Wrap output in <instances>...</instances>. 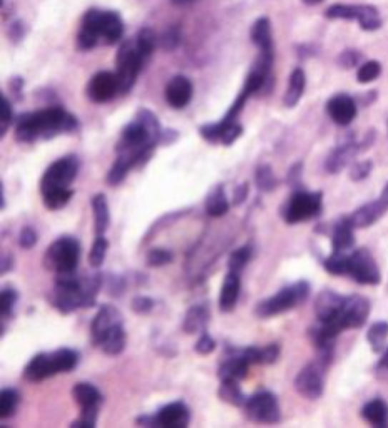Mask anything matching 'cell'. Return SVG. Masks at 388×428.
Here are the masks:
<instances>
[{
  "instance_id": "obj_1",
  "label": "cell",
  "mask_w": 388,
  "mask_h": 428,
  "mask_svg": "<svg viewBox=\"0 0 388 428\" xmlns=\"http://www.w3.org/2000/svg\"><path fill=\"white\" fill-rule=\"evenodd\" d=\"M77 129V119L62 107L54 106L37 113H26L17 119V143L32 144L37 139H52L59 134H69Z\"/></svg>"
},
{
  "instance_id": "obj_2",
  "label": "cell",
  "mask_w": 388,
  "mask_h": 428,
  "mask_svg": "<svg viewBox=\"0 0 388 428\" xmlns=\"http://www.w3.org/2000/svg\"><path fill=\"white\" fill-rule=\"evenodd\" d=\"M102 288V276L91 275L81 278L76 273L57 275L56 286L51 295V303L59 313L71 315L81 308H91Z\"/></svg>"
},
{
  "instance_id": "obj_3",
  "label": "cell",
  "mask_w": 388,
  "mask_h": 428,
  "mask_svg": "<svg viewBox=\"0 0 388 428\" xmlns=\"http://www.w3.org/2000/svg\"><path fill=\"white\" fill-rule=\"evenodd\" d=\"M122 34H124V24H122L119 14L92 9L82 19L79 36H77V47L81 51H91L101 41L111 46L119 41Z\"/></svg>"
},
{
  "instance_id": "obj_4",
  "label": "cell",
  "mask_w": 388,
  "mask_h": 428,
  "mask_svg": "<svg viewBox=\"0 0 388 428\" xmlns=\"http://www.w3.org/2000/svg\"><path fill=\"white\" fill-rule=\"evenodd\" d=\"M308 296H309L308 281H298V283L279 290L277 295L272 296V298L259 301V303L254 306V315L262 320L273 318V316L283 315L289 310H294L297 306L304 303V301L308 300Z\"/></svg>"
},
{
  "instance_id": "obj_5",
  "label": "cell",
  "mask_w": 388,
  "mask_h": 428,
  "mask_svg": "<svg viewBox=\"0 0 388 428\" xmlns=\"http://www.w3.org/2000/svg\"><path fill=\"white\" fill-rule=\"evenodd\" d=\"M79 241L72 236H61L46 250L44 266H46V270L54 271L56 275L76 273L77 265H79Z\"/></svg>"
},
{
  "instance_id": "obj_6",
  "label": "cell",
  "mask_w": 388,
  "mask_h": 428,
  "mask_svg": "<svg viewBox=\"0 0 388 428\" xmlns=\"http://www.w3.org/2000/svg\"><path fill=\"white\" fill-rule=\"evenodd\" d=\"M77 173H79V159L76 156H64V158L54 160L41 179V194L44 196L49 193L71 189Z\"/></svg>"
},
{
  "instance_id": "obj_7",
  "label": "cell",
  "mask_w": 388,
  "mask_h": 428,
  "mask_svg": "<svg viewBox=\"0 0 388 428\" xmlns=\"http://www.w3.org/2000/svg\"><path fill=\"white\" fill-rule=\"evenodd\" d=\"M323 209V194L294 191L293 196L284 204L282 216L287 225H298V223L309 221L317 218Z\"/></svg>"
},
{
  "instance_id": "obj_8",
  "label": "cell",
  "mask_w": 388,
  "mask_h": 428,
  "mask_svg": "<svg viewBox=\"0 0 388 428\" xmlns=\"http://www.w3.org/2000/svg\"><path fill=\"white\" fill-rule=\"evenodd\" d=\"M144 62L146 61L142 59L139 51H137L134 41L124 42L119 47V52H117L116 57V76L117 82H119V94H127L134 87Z\"/></svg>"
},
{
  "instance_id": "obj_9",
  "label": "cell",
  "mask_w": 388,
  "mask_h": 428,
  "mask_svg": "<svg viewBox=\"0 0 388 428\" xmlns=\"http://www.w3.org/2000/svg\"><path fill=\"white\" fill-rule=\"evenodd\" d=\"M244 415L248 420L259 425H274L282 420V410H279L278 398L272 392H258L252 395L244 403Z\"/></svg>"
},
{
  "instance_id": "obj_10",
  "label": "cell",
  "mask_w": 388,
  "mask_h": 428,
  "mask_svg": "<svg viewBox=\"0 0 388 428\" xmlns=\"http://www.w3.org/2000/svg\"><path fill=\"white\" fill-rule=\"evenodd\" d=\"M345 276H350L352 280H355L360 285H378L382 281L375 258L372 256V253L367 248H360V250H355L348 255Z\"/></svg>"
},
{
  "instance_id": "obj_11",
  "label": "cell",
  "mask_w": 388,
  "mask_h": 428,
  "mask_svg": "<svg viewBox=\"0 0 388 428\" xmlns=\"http://www.w3.org/2000/svg\"><path fill=\"white\" fill-rule=\"evenodd\" d=\"M325 370L327 365L320 360L304 365L294 380V388L299 395L308 400H318L325 390Z\"/></svg>"
},
{
  "instance_id": "obj_12",
  "label": "cell",
  "mask_w": 388,
  "mask_h": 428,
  "mask_svg": "<svg viewBox=\"0 0 388 428\" xmlns=\"http://www.w3.org/2000/svg\"><path fill=\"white\" fill-rule=\"evenodd\" d=\"M330 19H347V21H358L362 29L365 31H377L382 26V19L378 11L372 6H347V4H337L325 12Z\"/></svg>"
},
{
  "instance_id": "obj_13",
  "label": "cell",
  "mask_w": 388,
  "mask_h": 428,
  "mask_svg": "<svg viewBox=\"0 0 388 428\" xmlns=\"http://www.w3.org/2000/svg\"><path fill=\"white\" fill-rule=\"evenodd\" d=\"M116 94H119V82L112 72H97L87 84V97L96 104H104Z\"/></svg>"
},
{
  "instance_id": "obj_14",
  "label": "cell",
  "mask_w": 388,
  "mask_h": 428,
  "mask_svg": "<svg viewBox=\"0 0 388 428\" xmlns=\"http://www.w3.org/2000/svg\"><path fill=\"white\" fill-rule=\"evenodd\" d=\"M117 325H124V316H122L121 311L112 305H102L91 323L92 343L97 347L101 338L104 337L111 328L117 327Z\"/></svg>"
},
{
  "instance_id": "obj_15",
  "label": "cell",
  "mask_w": 388,
  "mask_h": 428,
  "mask_svg": "<svg viewBox=\"0 0 388 428\" xmlns=\"http://www.w3.org/2000/svg\"><path fill=\"white\" fill-rule=\"evenodd\" d=\"M387 211H388V204L385 203V199L378 198L375 201L363 204V206L355 209L352 214H348L347 218L355 230H363V228L375 225V223L380 220Z\"/></svg>"
},
{
  "instance_id": "obj_16",
  "label": "cell",
  "mask_w": 388,
  "mask_h": 428,
  "mask_svg": "<svg viewBox=\"0 0 388 428\" xmlns=\"http://www.w3.org/2000/svg\"><path fill=\"white\" fill-rule=\"evenodd\" d=\"M156 427L163 428H186L189 425L191 412L184 402H173L164 405L154 415Z\"/></svg>"
},
{
  "instance_id": "obj_17",
  "label": "cell",
  "mask_w": 388,
  "mask_h": 428,
  "mask_svg": "<svg viewBox=\"0 0 388 428\" xmlns=\"http://www.w3.org/2000/svg\"><path fill=\"white\" fill-rule=\"evenodd\" d=\"M358 153H362L360 143L355 141L353 136H350V138L343 141L340 146H337V148L330 153V156L327 158V163H325L327 171L330 174L340 173L342 169H345L348 166V163H350Z\"/></svg>"
},
{
  "instance_id": "obj_18",
  "label": "cell",
  "mask_w": 388,
  "mask_h": 428,
  "mask_svg": "<svg viewBox=\"0 0 388 428\" xmlns=\"http://www.w3.org/2000/svg\"><path fill=\"white\" fill-rule=\"evenodd\" d=\"M357 102L347 94H337L327 102V113L338 126H348L357 118Z\"/></svg>"
},
{
  "instance_id": "obj_19",
  "label": "cell",
  "mask_w": 388,
  "mask_h": 428,
  "mask_svg": "<svg viewBox=\"0 0 388 428\" xmlns=\"http://www.w3.org/2000/svg\"><path fill=\"white\" fill-rule=\"evenodd\" d=\"M226 353L229 355L224 362H221L219 368H218V377L219 380H237L242 382L247 378L248 370L252 365L248 363V360L242 357L238 353L237 348H228Z\"/></svg>"
},
{
  "instance_id": "obj_20",
  "label": "cell",
  "mask_w": 388,
  "mask_h": 428,
  "mask_svg": "<svg viewBox=\"0 0 388 428\" xmlns=\"http://www.w3.org/2000/svg\"><path fill=\"white\" fill-rule=\"evenodd\" d=\"M166 102L173 109H183L193 99V84L188 77L174 76L166 86Z\"/></svg>"
},
{
  "instance_id": "obj_21",
  "label": "cell",
  "mask_w": 388,
  "mask_h": 428,
  "mask_svg": "<svg viewBox=\"0 0 388 428\" xmlns=\"http://www.w3.org/2000/svg\"><path fill=\"white\" fill-rule=\"evenodd\" d=\"M57 373L59 372H57L56 362H54V355L39 353L27 363L26 370H24V378L31 383H39L46 380V378L54 377V374Z\"/></svg>"
},
{
  "instance_id": "obj_22",
  "label": "cell",
  "mask_w": 388,
  "mask_h": 428,
  "mask_svg": "<svg viewBox=\"0 0 388 428\" xmlns=\"http://www.w3.org/2000/svg\"><path fill=\"white\" fill-rule=\"evenodd\" d=\"M345 296L338 295L337 291L325 290L317 296L315 301V313L320 323H328V321L335 320L338 311L342 310Z\"/></svg>"
},
{
  "instance_id": "obj_23",
  "label": "cell",
  "mask_w": 388,
  "mask_h": 428,
  "mask_svg": "<svg viewBox=\"0 0 388 428\" xmlns=\"http://www.w3.org/2000/svg\"><path fill=\"white\" fill-rule=\"evenodd\" d=\"M239 273L234 271H228L223 280V286L219 291V310L223 313H229L234 310V306L238 303L239 290H242V278Z\"/></svg>"
},
{
  "instance_id": "obj_24",
  "label": "cell",
  "mask_w": 388,
  "mask_h": 428,
  "mask_svg": "<svg viewBox=\"0 0 388 428\" xmlns=\"http://www.w3.org/2000/svg\"><path fill=\"white\" fill-rule=\"evenodd\" d=\"M355 228L348 221V218H340L332 228V248L333 251L347 253L352 250L355 245V235H353Z\"/></svg>"
},
{
  "instance_id": "obj_25",
  "label": "cell",
  "mask_w": 388,
  "mask_h": 428,
  "mask_svg": "<svg viewBox=\"0 0 388 428\" xmlns=\"http://www.w3.org/2000/svg\"><path fill=\"white\" fill-rule=\"evenodd\" d=\"M209 323V311L204 305H194L186 311L183 320V330L184 333L194 335L206 332V327Z\"/></svg>"
},
{
  "instance_id": "obj_26",
  "label": "cell",
  "mask_w": 388,
  "mask_h": 428,
  "mask_svg": "<svg viewBox=\"0 0 388 428\" xmlns=\"http://www.w3.org/2000/svg\"><path fill=\"white\" fill-rule=\"evenodd\" d=\"M126 342H127V337H126L124 325H117V327L111 328L109 332L101 338V342L97 343V347H99L106 355H109V357H117V355L124 352Z\"/></svg>"
},
{
  "instance_id": "obj_27",
  "label": "cell",
  "mask_w": 388,
  "mask_h": 428,
  "mask_svg": "<svg viewBox=\"0 0 388 428\" xmlns=\"http://www.w3.org/2000/svg\"><path fill=\"white\" fill-rule=\"evenodd\" d=\"M72 398L74 402L79 405L81 410H86V408H94L102 405V395L101 392L97 390L94 385L91 383H77L72 388Z\"/></svg>"
},
{
  "instance_id": "obj_28",
  "label": "cell",
  "mask_w": 388,
  "mask_h": 428,
  "mask_svg": "<svg viewBox=\"0 0 388 428\" xmlns=\"http://www.w3.org/2000/svg\"><path fill=\"white\" fill-rule=\"evenodd\" d=\"M92 206V213H94V231L96 236L104 235L107 231V228L111 225V211H109V204H107V198L106 194H96L91 201Z\"/></svg>"
},
{
  "instance_id": "obj_29",
  "label": "cell",
  "mask_w": 388,
  "mask_h": 428,
  "mask_svg": "<svg viewBox=\"0 0 388 428\" xmlns=\"http://www.w3.org/2000/svg\"><path fill=\"white\" fill-rule=\"evenodd\" d=\"M362 417L373 427L387 428L388 427V407L380 398H373L365 403L362 408Z\"/></svg>"
},
{
  "instance_id": "obj_30",
  "label": "cell",
  "mask_w": 388,
  "mask_h": 428,
  "mask_svg": "<svg viewBox=\"0 0 388 428\" xmlns=\"http://www.w3.org/2000/svg\"><path fill=\"white\" fill-rule=\"evenodd\" d=\"M304 87H307V76H304L303 69H294L289 76L288 89L284 92V106L287 107H294L302 99L304 94Z\"/></svg>"
},
{
  "instance_id": "obj_31",
  "label": "cell",
  "mask_w": 388,
  "mask_h": 428,
  "mask_svg": "<svg viewBox=\"0 0 388 428\" xmlns=\"http://www.w3.org/2000/svg\"><path fill=\"white\" fill-rule=\"evenodd\" d=\"M229 211V201L224 194V186L218 184L211 189L206 198V214L211 218H221Z\"/></svg>"
},
{
  "instance_id": "obj_32",
  "label": "cell",
  "mask_w": 388,
  "mask_h": 428,
  "mask_svg": "<svg viewBox=\"0 0 388 428\" xmlns=\"http://www.w3.org/2000/svg\"><path fill=\"white\" fill-rule=\"evenodd\" d=\"M238 383L239 382L237 380H221V385L218 388L219 400L228 403L231 407H244L248 398L244 397Z\"/></svg>"
},
{
  "instance_id": "obj_33",
  "label": "cell",
  "mask_w": 388,
  "mask_h": 428,
  "mask_svg": "<svg viewBox=\"0 0 388 428\" xmlns=\"http://www.w3.org/2000/svg\"><path fill=\"white\" fill-rule=\"evenodd\" d=\"M252 41L259 51H273L272 24L267 17L258 19L252 29Z\"/></svg>"
},
{
  "instance_id": "obj_34",
  "label": "cell",
  "mask_w": 388,
  "mask_h": 428,
  "mask_svg": "<svg viewBox=\"0 0 388 428\" xmlns=\"http://www.w3.org/2000/svg\"><path fill=\"white\" fill-rule=\"evenodd\" d=\"M132 168L136 166L129 156L116 154L114 164H112L109 173H107V178H106L107 184H109V186H119V184L127 178V174H129Z\"/></svg>"
},
{
  "instance_id": "obj_35",
  "label": "cell",
  "mask_w": 388,
  "mask_h": 428,
  "mask_svg": "<svg viewBox=\"0 0 388 428\" xmlns=\"http://www.w3.org/2000/svg\"><path fill=\"white\" fill-rule=\"evenodd\" d=\"M387 338H388V321H377V323L372 325L367 333L368 343H370V347L375 353H380L385 350Z\"/></svg>"
},
{
  "instance_id": "obj_36",
  "label": "cell",
  "mask_w": 388,
  "mask_h": 428,
  "mask_svg": "<svg viewBox=\"0 0 388 428\" xmlns=\"http://www.w3.org/2000/svg\"><path fill=\"white\" fill-rule=\"evenodd\" d=\"M54 362H56L59 373H69L79 363V355L71 348H59L56 352H52Z\"/></svg>"
},
{
  "instance_id": "obj_37",
  "label": "cell",
  "mask_w": 388,
  "mask_h": 428,
  "mask_svg": "<svg viewBox=\"0 0 388 428\" xmlns=\"http://www.w3.org/2000/svg\"><path fill=\"white\" fill-rule=\"evenodd\" d=\"M19 300V293L14 288H4L0 293V313H2V335L6 333V323L12 318L14 308Z\"/></svg>"
},
{
  "instance_id": "obj_38",
  "label": "cell",
  "mask_w": 388,
  "mask_h": 428,
  "mask_svg": "<svg viewBox=\"0 0 388 428\" xmlns=\"http://www.w3.org/2000/svg\"><path fill=\"white\" fill-rule=\"evenodd\" d=\"M19 402H21V395H19L16 388H4L0 392V417H12L17 410Z\"/></svg>"
},
{
  "instance_id": "obj_39",
  "label": "cell",
  "mask_w": 388,
  "mask_h": 428,
  "mask_svg": "<svg viewBox=\"0 0 388 428\" xmlns=\"http://www.w3.org/2000/svg\"><path fill=\"white\" fill-rule=\"evenodd\" d=\"M254 183H257L259 191L263 193H272L278 186V179L274 176L272 166H268V164L258 166L257 173H254Z\"/></svg>"
},
{
  "instance_id": "obj_40",
  "label": "cell",
  "mask_w": 388,
  "mask_h": 428,
  "mask_svg": "<svg viewBox=\"0 0 388 428\" xmlns=\"http://www.w3.org/2000/svg\"><path fill=\"white\" fill-rule=\"evenodd\" d=\"M134 42L137 51H139V54L142 56V59L147 61L156 49V34L152 32L151 29H141Z\"/></svg>"
},
{
  "instance_id": "obj_41",
  "label": "cell",
  "mask_w": 388,
  "mask_h": 428,
  "mask_svg": "<svg viewBox=\"0 0 388 428\" xmlns=\"http://www.w3.org/2000/svg\"><path fill=\"white\" fill-rule=\"evenodd\" d=\"M107 250H109V241L106 240L104 235L96 236V240H94V243H92V248L89 251V265H91V268L97 270V268H101L102 265H104Z\"/></svg>"
},
{
  "instance_id": "obj_42",
  "label": "cell",
  "mask_w": 388,
  "mask_h": 428,
  "mask_svg": "<svg viewBox=\"0 0 388 428\" xmlns=\"http://www.w3.org/2000/svg\"><path fill=\"white\" fill-rule=\"evenodd\" d=\"M249 260H252V248L249 246L238 248V250H234L229 255L228 271H234V273L242 275V271L247 268Z\"/></svg>"
},
{
  "instance_id": "obj_43",
  "label": "cell",
  "mask_w": 388,
  "mask_h": 428,
  "mask_svg": "<svg viewBox=\"0 0 388 428\" xmlns=\"http://www.w3.org/2000/svg\"><path fill=\"white\" fill-rule=\"evenodd\" d=\"M72 196H74L72 189H66V191L44 194L42 201H44V206H46L49 211H57V209H62L64 206H67V203L71 201Z\"/></svg>"
},
{
  "instance_id": "obj_44",
  "label": "cell",
  "mask_w": 388,
  "mask_h": 428,
  "mask_svg": "<svg viewBox=\"0 0 388 428\" xmlns=\"http://www.w3.org/2000/svg\"><path fill=\"white\" fill-rule=\"evenodd\" d=\"M347 258H348V253L333 251V255H330V258H327V260L323 261V266H325V270L330 275L345 276V273H347Z\"/></svg>"
},
{
  "instance_id": "obj_45",
  "label": "cell",
  "mask_w": 388,
  "mask_h": 428,
  "mask_svg": "<svg viewBox=\"0 0 388 428\" xmlns=\"http://www.w3.org/2000/svg\"><path fill=\"white\" fill-rule=\"evenodd\" d=\"M382 74V66L377 61H368L365 64L360 66V69L357 72V79L360 84H368L378 79V76Z\"/></svg>"
},
{
  "instance_id": "obj_46",
  "label": "cell",
  "mask_w": 388,
  "mask_h": 428,
  "mask_svg": "<svg viewBox=\"0 0 388 428\" xmlns=\"http://www.w3.org/2000/svg\"><path fill=\"white\" fill-rule=\"evenodd\" d=\"M173 253L169 250H164V248H152V250L147 253L146 256V263L147 266L151 268H161L169 265L173 261Z\"/></svg>"
},
{
  "instance_id": "obj_47",
  "label": "cell",
  "mask_w": 388,
  "mask_h": 428,
  "mask_svg": "<svg viewBox=\"0 0 388 428\" xmlns=\"http://www.w3.org/2000/svg\"><path fill=\"white\" fill-rule=\"evenodd\" d=\"M243 134V126L238 124L237 121L234 123H229L226 126L223 134H221V143L223 146H231L233 143H237V141L242 138Z\"/></svg>"
},
{
  "instance_id": "obj_48",
  "label": "cell",
  "mask_w": 388,
  "mask_h": 428,
  "mask_svg": "<svg viewBox=\"0 0 388 428\" xmlns=\"http://www.w3.org/2000/svg\"><path fill=\"white\" fill-rule=\"evenodd\" d=\"M373 169V163L372 160H358V163H355L350 169V179L352 181H363V179H367L368 176H370Z\"/></svg>"
},
{
  "instance_id": "obj_49",
  "label": "cell",
  "mask_w": 388,
  "mask_h": 428,
  "mask_svg": "<svg viewBox=\"0 0 388 428\" xmlns=\"http://www.w3.org/2000/svg\"><path fill=\"white\" fill-rule=\"evenodd\" d=\"M0 102H2V116H0V136H6L9 131V126L12 123V107L11 101L6 96H0Z\"/></svg>"
},
{
  "instance_id": "obj_50",
  "label": "cell",
  "mask_w": 388,
  "mask_h": 428,
  "mask_svg": "<svg viewBox=\"0 0 388 428\" xmlns=\"http://www.w3.org/2000/svg\"><path fill=\"white\" fill-rule=\"evenodd\" d=\"M37 233L34 230L32 226H24L21 230V235H19V246L22 248V250H32L34 246L37 245Z\"/></svg>"
},
{
  "instance_id": "obj_51",
  "label": "cell",
  "mask_w": 388,
  "mask_h": 428,
  "mask_svg": "<svg viewBox=\"0 0 388 428\" xmlns=\"http://www.w3.org/2000/svg\"><path fill=\"white\" fill-rule=\"evenodd\" d=\"M214 348H216V342L209 337L208 332L201 333L199 340L194 345V352L198 355H203V357H206V355H209V353H213Z\"/></svg>"
},
{
  "instance_id": "obj_52",
  "label": "cell",
  "mask_w": 388,
  "mask_h": 428,
  "mask_svg": "<svg viewBox=\"0 0 388 428\" xmlns=\"http://www.w3.org/2000/svg\"><path fill=\"white\" fill-rule=\"evenodd\" d=\"M131 308L137 315H147V313H151L152 308H154V300H151L149 296L139 295L132 300Z\"/></svg>"
},
{
  "instance_id": "obj_53",
  "label": "cell",
  "mask_w": 388,
  "mask_h": 428,
  "mask_svg": "<svg viewBox=\"0 0 388 428\" xmlns=\"http://www.w3.org/2000/svg\"><path fill=\"white\" fill-rule=\"evenodd\" d=\"M279 357V345L269 343L267 347H262V365H273Z\"/></svg>"
},
{
  "instance_id": "obj_54",
  "label": "cell",
  "mask_w": 388,
  "mask_h": 428,
  "mask_svg": "<svg viewBox=\"0 0 388 428\" xmlns=\"http://www.w3.org/2000/svg\"><path fill=\"white\" fill-rule=\"evenodd\" d=\"M362 59V54L357 51H345L340 56V59H338V64H340L343 69H352V67H355L358 62Z\"/></svg>"
},
{
  "instance_id": "obj_55",
  "label": "cell",
  "mask_w": 388,
  "mask_h": 428,
  "mask_svg": "<svg viewBox=\"0 0 388 428\" xmlns=\"http://www.w3.org/2000/svg\"><path fill=\"white\" fill-rule=\"evenodd\" d=\"M179 44V34L176 29H169L168 32L163 36V47L166 51H173V49L178 47Z\"/></svg>"
},
{
  "instance_id": "obj_56",
  "label": "cell",
  "mask_w": 388,
  "mask_h": 428,
  "mask_svg": "<svg viewBox=\"0 0 388 428\" xmlns=\"http://www.w3.org/2000/svg\"><path fill=\"white\" fill-rule=\"evenodd\" d=\"M248 193H249V184L248 183H243L242 186H238L237 191H234V196H233L234 206H242V204L247 201Z\"/></svg>"
},
{
  "instance_id": "obj_57",
  "label": "cell",
  "mask_w": 388,
  "mask_h": 428,
  "mask_svg": "<svg viewBox=\"0 0 388 428\" xmlns=\"http://www.w3.org/2000/svg\"><path fill=\"white\" fill-rule=\"evenodd\" d=\"M302 169H303L302 163L294 164V166L292 169H289V173H288V183L292 184V186H298V184H299V178H302Z\"/></svg>"
},
{
  "instance_id": "obj_58",
  "label": "cell",
  "mask_w": 388,
  "mask_h": 428,
  "mask_svg": "<svg viewBox=\"0 0 388 428\" xmlns=\"http://www.w3.org/2000/svg\"><path fill=\"white\" fill-rule=\"evenodd\" d=\"M178 139V131H173V129H168L161 133V139H159V144L164 146V144H171L174 143V141Z\"/></svg>"
},
{
  "instance_id": "obj_59",
  "label": "cell",
  "mask_w": 388,
  "mask_h": 428,
  "mask_svg": "<svg viewBox=\"0 0 388 428\" xmlns=\"http://www.w3.org/2000/svg\"><path fill=\"white\" fill-rule=\"evenodd\" d=\"M12 268H14L12 255H7V253H4V255H2V270H0V273L6 275L7 271H12Z\"/></svg>"
},
{
  "instance_id": "obj_60",
  "label": "cell",
  "mask_w": 388,
  "mask_h": 428,
  "mask_svg": "<svg viewBox=\"0 0 388 428\" xmlns=\"http://www.w3.org/2000/svg\"><path fill=\"white\" fill-rule=\"evenodd\" d=\"M377 372L380 373V374H388V350L385 352V355H383V358L380 360V363H378V367H377Z\"/></svg>"
},
{
  "instance_id": "obj_61",
  "label": "cell",
  "mask_w": 388,
  "mask_h": 428,
  "mask_svg": "<svg viewBox=\"0 0 388 428\" xmlns=\"http://www.w3.org/2000/svg\"><path fill=\"white\" fill-rule=\"evenodd\" d=\"M0 199H2L0 206H2V209H4V208H6V194H4V184H2V189H0Z\"/></svg>"
},
{
  "instance_id": "obj_62",
  "label": "cell",
  "mask_w": 388,
  "mask_h": 428,
  "mask_svg": "<svg viewBox=\"0 0 388 428\" xmlns=\"http://www.w3.org/2000/svg\"><path fill=\"white\" fill-rule=\"evenodd\" d=\"M380 198L385 199V203L388 204V183H387V186L383 188V191H382V196H380Z\"/></svg>"
},
{
  "instance_id": "obj_63",
  "label": "cell",
  "mask_w": 388,
  "mask_h": 428,
  "mask_svg": "<svg viewBox=\"0 0 388 428\" xmlns=\"http://www.w3.org/2000/svg\"><path fill=\"white\" fill-rule=\"evenodd\" d=\"M189 2H193V0H173V4H176V6H186Z\"/></svg>"
},
{
  "instance_id": "obj_64",
  "label": "cell",
  "mask_w": 388,
  "mask_h": 428,
  "mask_svg": "<svg viewBox=\"0 0 388 428\" xmlns=\"http://www.w3.org/2000/svg\"><path fill=\"white\" fill-rule=\"evenodd\" d=\"M304 4H308V6H315V4H320L322 0H303Z\"/></svg>"
}]
</instances>
